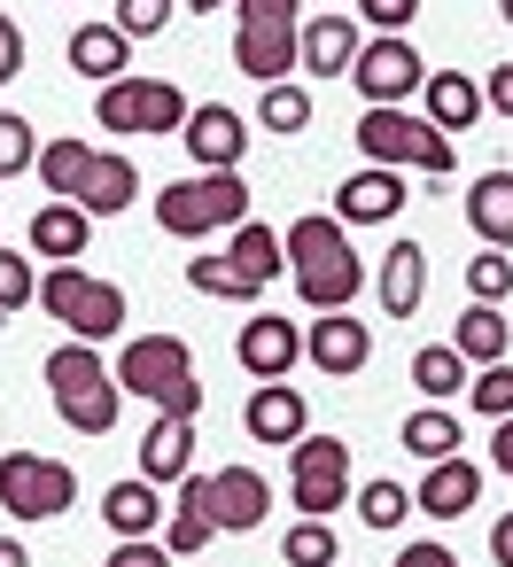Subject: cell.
I'll return each instance as SVG.
<instances>
[{
    "mask_svg": "<svg viewBox=\"0 0 513 567\" xmlns=\"http://www.w3.org/2000/svg\"><path fill=\"white\" fill-rule=\"evenodd\" d=\"M280 265H288V280H296V296H304L311 311H350L358 288H366V265H358L350 226H342L335 210L296 218V226L280 234Z\"/></svg>",
    "mask_w": 513,
    "mask_h": 567,
    "instance_id": "obj_1",
    "label": "cell"
},
{
    "mask_svg": "<svg viewBox=\"0 0 513 567\" xmlns=\"http://www.w3.org/2000/svg\"><path fill=\"white\" fill-rule=\"evenodd\" d=\"M110 381H117L125 396H141V404L172 412V420H195V412H203L195 350H187L179 334H133V342H125V358L110 365Z\"/></svg>",
    "mask_w": 513,
    "mask_h": 567,
    "instance_id": "obj_2",
    "label": "cell"
},
{
    "mask_svg": "<svg viewBox=\"0 0 513 567\" xmlns=\"http://www.w3.org/2000/svg\"><path fill=\"white\" fill-rule=\"evenodd\" d=\"M32 296H40L48 319L71 327V342H94V350H102L110 334H125V288H117V280H94L86 265H48Z\"/></svg>",
    "mask_w": 513,
    "mask_h": 567,
    "instance_id": "obj_3",
    "label": "cell"
},
{
    "mask_svg": "<svg viewBox=\"0 0 513 567\" xmlns=\"http://www.w3.org/2000/svg\"><path fill=\"white\" fill-rule=\"evenodd\" d=\"M350 141H358V156H366L373 172H428V179H443V172L459 164V148H451L428 117H412V110H366Z\"/></svg>",
    "mask_w": 513,
    "mask_h": 567,
    "instance_id": "obj_4",
    "label": "cell"
},
{
    "mask_svg": "<svg viewBox=\"0 0 513 567\" xmlns=\"http://www.w3.org/2000/svg\"><path fill=\"white\" fill-rule=\"evenodd\" d=\"M242 218H249L242 172H195V179H172V187L156 195V226H164L172 241H211V234H226V226H242Z\"/></svg>",
    "mask_w": 513,
    "mask_h": 567,
    "instance_id": "obj_5",
    "label": "cell"
},
{
    "mask_svg": "<svg viewBox=\"0 0 513 567\" xmlns=\"http://www.w3.org/2000/svg\"><path fill=\"white\" fill-rule=\"evenodd\" d=\"M0 505H9V520H63L79 505V474L63 458L9 451V458H0Z\"/></svg>",
    "mask_w": 513,
    "mask_h": 567,
    "instance_id": "obj_6",
    "label": "cell"
},
{
    "mask_svg": "<svg viewBox=\"0 0 513 567\" xmlns=\"http://www.w3.org/2000/svg\"><path fill=\"white\" fill-rule=\"evenodd\" d=\"M179 505H195L211 528H257L265 513H273V482L257 474V466H218V474H187L179 482Z\"/></svg>",
    "mask_w": 513,
    "mask_h": 567,
    "instance_id": "obj_7",
    "label": "cell"
},
{
    "mask_svg": "<svg viewBox=\"0 0 513 567\" xmlns=\"http://www.w3.org/2000/svg\"><path fill=\"white\" fill-rule=\"evenodd\" d=\"M288 497L304 505V520H327L335 505H350V443L342 435L288 443Z\"/></svg>",
    "mask_w": 513,
    "mask_h": 567,
    "instance_id": "obj_8",
    "label": "cell"
},
{
    "mask_svg": "<svg viewBox=\"0 0 513 567\" xmlns=\"http://www.w3.org/2000/svg\"><path fill=\"white\" fill-rule=\"evenodd\" d=\"M187 110H195V102H187L172 79H117V86H102V102H94L102 133H179Z\"/></svg>",
    "mask_w": 513,
    "mask_h": 567,
    "instance_id": "obj_9",
    "label": "cell"
},
{
    "mask_svg": "<svg viewBox=\"0 0 513 567\" xmlns=\"http://www.w3.org/2000/svg\"><path fill=\"white\" fill-rule=\"evenodd\" d=\"M420 79H428V63H420L412 40H366L358 63H350V86L366 94V110H412Z\"/></svg>",
    "mask_w": 513,
    "mask_h": 567,
    "instance_id": "obj_10",
    "label": "cell"
},
{
    "mask_svg": "<svg viewBox=\"0 0 513 567\" xmlns=\"http://www.w3.org/2000/svg\"><path fill=\"white\" fill-rule=\"evenodd\" d=\"M304 358H311L327 381H350V373H366V358H373V327H366L358 311H319L311 334H304Z\"/></svg>",
    "mask_w": 513,
    "mask_h": 567,
    "instance_id": "obj_11",
    "label": "cell"
},
{
    "mask_svg": "<svg viewBox=\"0 0 513 567\" xmlns=\"http://www.w3.org/2000/svg\"><path fill=\"white\" fill-rule=\"evenodd\" d=\"M179 141H187V156H195L203 172H234L242 148H249V125H242V110H226V102H195L187 125H179Z\"/></svg>",
    "mask_w": 513,
    "mask_h": 567,
    "instance_id": "obj_12",
    "label": "cell"
},
{
    "mask_svg": "<svg viewBox=\"0 0 513 567\" xmlns=\"http://www.w3.org/2000/svg\"><path fill=\"white\" fill-rule=\"evenodd\" d=\"M358 48H366L358 17H311V24H296V71H311V79H350Z\"/></svg>",
    "mask_w": 513,
    "mask_h": 567,
    "instance_id": "obj_13",
    "label": "cell"
},
{
    "mask_svg": "<svg viewBox=\"0 0 513 567\" xmlns=\"http://www.w3.org/2000/svg\"><path fill=\"white\" fill-rule=\"evenodd\" d=\"M242 420H249V435L273 443V451H288V443L311 435V404H304V389H288V381H257V396H249Z\"/></svg>",
    "mask_w": 513,
    "mask_h": 567,
    "instance_id": "obj_14",
    "label": "cell"
},
{
    "mask_svg": "<svg viewBox=\"0 0 513 567\" xmlns=\"http://www.w3.org/2000/svg\"><path fill=\"white\" fill-rule=\"evenodd\" d=\"M404 210V172H350L342 187H335V218L342 226H389Z\"/></svg>",
    "mask_w": 513,
    "mask_h": 567,
    "instance_id": "obj_15",
    "label": "cell"
},
{
    "mask_svg": "<svg viewBox=\"0 0 513 567\" xmlns=\"http://www.w3.org/2000/svg\"><path fill=\"white\" fill-rule=\"evenodd\" d=\"M187 474H195V420L156 412V420H148V435H141V482H156V489L172 482V489H179Z\"/></svg>",
    "mask_w": 513,
    "mask_h": 567,
    "instance_id": "obj_16",
    "label": "cell"
},
{
    "mask_svg": "<svg viewBox=\"0 0 513 567\" xmlns=\"http://www.w3.org/2000/svg\"><path fill=\"white\" fill-rule=\"evenodd\" d=\"M482 505V466L474 458H435L428 482L412 489V513H435V520H459Z\"/></svg>",
    "mask_w": 513,
    "mask_h": 567,
    "instance_id": "obj_17",
    "label": "cell"
},
{
    "mask_svg": "<svg viewBox=\"0 0 513 567\" xmlns=\"http://www.w3.org/2000/svg\"><path fill=\"white\" fill-rule=\"evenodd\" d=\"M420 117L451 141V133H466V125L482 117V86H474L466 71H428V79H420Z\"/></svg>",
    "mask_w": 513,
    "mask_h": 567,
    "instance_id": "obj_18",
    "label": "cell"
},
{
    "mask_svg": "<svg viewBox=\"0 0 513 567\" xmlns=\"http://www.w3.org/2000/svg\"><path fill=\"white\" fill-rule=\"evenodd\" d=\"M71 71L94 79V86H117V79H133V40L117 24H79L71 32Z\"/></svg>",
    "mask_w": 513,
    "mask_h": 567,
    "instance_id": "obj_19",
    "label": "cell"
},
{
    "mask_svg": "<svg viewBox=\"0 0 513 567\" xmlns=\"http://www.w3.org/2000/svg\"><path fill=\"white\" fill-rule=\"evenodd\" d=\"M304 358V334L288 327V319H273V311H257L249 327H242V365L257 373V381H288V365Z\"/></svg>",
    "mask_w": 513,
    "mask_h": 567,
    "instance_id": "obj_20",
    "label": "cell"
},
{
    "mask_svg": "<svg viewBox=\"0 0 513 567\" xmlns=\"http://www.w3.org/2000/svg\"><path fill=\"white\" fill-rule=\"evenodd\" d=\"M164 513H172V505H164V489H156V482H141V474L102 489V520L117 528V544H125V536H156V528H164Z\"/></svg>",
    "mask_w": 513,
    "mask_h": 567,
    "instance_id": "obj_21",
    "label": "cell"
},
{
    "mask_svg": "<svg viewBox=\"0 0 513 567\" xmlns=\"http://www.w3.org/2000/svg\"><path fill=\"white\" fill-rule=\"evenodd\" d=\"M466 226L482 249H513V172H482L466 187Z\"/></svg>",
    "mask_w": 513,
    "mask_h": 567,
    "instance_id": "obj_22",
    "label": "cell"
},
{
    "mask_svg": "<svg viewBox=\"0 0 513 567\" xmlns=\"http://www.w3.org/2000/svg\"><path fill=\"white\" fill-rule=\"evenodd\" d=\"M86 234H94V218H86L79 203H40V210H32V257L79 265V257H86Z\"/></svg>",
    "mask_w": 513,
    "mask_h": 567,
    "instance_id": "obj_23",
    "label": "cell"
},
{
    "mask_svg": "<svg viewBox=\"0 0 513 567\" xmlns=\"http://www.w3.org/2000/svg\"><path fill=\"white\" fill-rule=\"evenodd\" d=\"M420 296H428V249L420 241H389V257H381V311L412 319Z\"/></svg>",
    "mask_w": 513,
    "mask_h": 567,
    "instance_id": "obj_24",
    "label": "cell"
},
{
    "mask_svg": "<svg viewBox=\"0 0 513 567\" xmlns=\"http://www.w3.org/2000/svg\"><path fill=\"white\" fill-rule=\"evenodd\" d=\"M133 195H141L133 156H94V172H86V187H79V210H86V218H117V210H133Z\"/></svg>",
    "mask_w": 513,
    "mask_h": 567,
    "instance_id": "obj_25",
    "label": "cell"
},
{
    "mask_svg": "<svg viewBox=\"0 0 513 567\" xmlns=\"http://www.w3.org/2000/svg\"><path fill=\"white\" fill-rule=\"evenodd\" d=\"M505 342H513V327H505L497 303H466L459 327H451V350H459L466 365H505Z\"/></svg>",
    "mask_w": 513,
    "mask_h": 567,
    "instance_id": "obj_26",
    "label": "cell"
},
{
    "mask_svg": "<svg viewBox=\"0 0 513 567\" xmlns=\"http://www.w3.org/2000/svg\"><path fill=\"white\" fill-rule=\"evenodd\" d=\"M234 71L257 86H280L296 71V32H234Z\"/></svg>",
    "mask_w": 513,
    "mask_h": 567,
    "instance_id": "obj_27",
    "label": "cell"
},
{
    "mask_svg": "<svg viewBox=\"0 0 513 567\" xmlns=\"http://www.w3.org/2000/svg\"><path fill=\"white\" fill-rule=\"evenodd\" d=\"M226 265H234L242 280H257V288H273V280L288 272V265H280V234H273V226H257V218H242V226H234Z\"/></svg>",
    "mask_w": 513,
    "mask_h": 567,
    "instance_id": "obj_28",
    "label": "cell"
},
{
    "mask_svg": "<svg viewBox=\"0 0 513 567\" xmlns=\"http://www.w3.org/2000/svg\"><path fill=\"white\" fill-rule=\"evenodd\" d=\"M94 156H102V148H86V141H48L32 164H40V187H48L55 203H79V187H86Z\"/></svg>",
    "mask_w": 513,
    "mask_h": 567,
    "instance_id": "obj_29",
    "label": "cell"
},
{
    "mask_svg": "<svg viewBox=\"0 0 513 567\" xmlns=\"http://www.w3.org/2000/svg\"><path fill=\"white\" fill-rule=\"evenodd\" d=\"M466 358L451 350V342H428V350H412V389L428 396V404H451V396H466Z\"/></svg>",
    "mask_w": 513,
    "mask_h": 567,
    "instance_id": "obj_30",
    "label": "cell"
},
{
    "mask_svg": "<svg viewBox=\"0 0 513 567\" xmlns=\"http://www.w3.org/2000/svg\"><path fill=\"white\" fill-rule=\"evenodd\" d=\"M459 443H466V427H459L451 404H420V412L404 420V451L428 458V466H435V458H459Z\"/></svg>",
    "mask_w": 513,
    "mask_h": 567,
    "instance_id": "obj_31",
    "label": "cell"
},
{
    "mask_svg": "<svg viewBox=\"0 0 513 567\" xmlns=\"http://www.w3.org/2000/svg\"><path fill=\"white\" fill-rule=\"evenodd\" d=\"M40 381H48V396H79V389L110 381V365H102V350H94V342H63V350L40 365Z\"/></svg>",
    "mask_w": 513,
    "mask_h": 567,
    "instance_id": "obj_32",
    "label": "cell"
},
{
    "mask_svg": "<svg viewBox=\"0 0 513 567\" xmlns=\"http://www.w3.org/2000/svg\"><path fill=\"white\" fill-rule=\"evenodd\" d=\"M55 412H63V427H79V435H110L117 412H125V389H117V381H94V389H79V396H55Z\"/></svg>",
    "mask_w": 513,
    "mask_h": 567,
    "instance_id": "obj_33",
    "label": "cell"
},
{
    "mask_svg": "<svg viewBox=\"0 0 513 567\" xmlns=\"http://www.w3.org/2000/svg\"><path fill=\"white\" fill-rule=\"evenodd\" d=\"M257 125H265V133H288V141H296V133L311 125V94H304L296 79L265 86V102H257Z\"/></svg>",
    "mask_w": 513,
    "mask_h": 567,
    "instance_id": "obj_34",
    "label": "cell"
},
{
    "mask_svg": "<svg viewBox=\"0 0 513 567\" xmlns=\"http://www.w3.org/2000/svg\"><path fill=\"white\" fill-rule=\"evenodd\" d=\"M187 288H195V296H226V303H257V296H265V288L242 280L226 257H187Z\"/></svg>",
    "mask_w": 513,
    "mask_h": 567,
    "instance_id": "obj_35",
    "label": "cell"
},
{
    "mask_svg": "<svg viewBox=\"0 0 513 567\" xmlns=\"http://www.w3.org/2000/svg\"><path fill=\"white\" fill-rule=\"evenodd\" d=\"M505 296H513V257L505 249L466 257V303H505Z\"/></svg>",
    "mask_w": 513,
    "mask_h": 567,
    "instance_id": "obj_36",
    "label": "cell"
},
{
    "mask_svg": "<svg viewBox=\"0 0 513 567\" xmlns=\"http://www.w3.org/2000/svg\"><path fill=\"white\" fill-rule=\"evenodd\" d=\"M280 567H335V528L327 520H296L280 536Z\"/></svg>",
    "mask_w": 513,
    "mask_h": 567,
    "instance_id": "obj_37",
    "label": "cell"
},
{
    "mask_svg": "<svg viewBox=\"0 0 513 567\" xmlns=\"http://www.w3.org/2000/svg\"><path fill=\"white\" fill-rule=\"evenodd\" d=\"M404 513H412V489L404 482H366L358 489V520L366 528H404Z\"/></svg>",
    "mask_w": 513,
    "mask_h": 567,
    "instance_id": "obj_38",
    "label": "cell"
},
{
    "mask_svg": "<svg viewBox=\"0 0 513 567\" xmlns=\"http://www.w3.org/2000/svg\"><path fill=\"white\" fill-rule=\"evenodd\" d=\"M466 396L482 420H513V365H474L466 373Z\"/></svg>",
    "mask_w": 513,
    "mask_h": 567,
    "instance_id": "obj_39",
    "label": "cell"
},
{
    "mask_svg": "<svg viewBox=\"0 0 513 567\" xmlns=\"http://www.w3.org/2000/svg\"><path fill=\"white\" fill-rule=\"evenodd\" d=\"M211 536H218V528H211V520H203L195 505H172V513H164V536H156V544H164L172 559H195V551H203Z\"/></svg>",
    "mask_w": 513,
    "mask_h": 567,
    "instance_id": "obj_40",
    "label": "cell"
},
{
    "mask_svg": "<svg viewBox=\"0 0 513 567\" xmlns=\"http://www.w3.org/2000/svg\"><path fill=\"white\" fill-rule=\"evenodd\" d=\"M172 17H179V0H117V17H110V24H117L125 40H156Z\"/></svg>",
    "mask_w": 513,
    "mask_h": 567,
    "instance_id": "obj_41",
    "label": "cell"
},
{
    "mask_svg": "<svg viewBox=\"0 0 513 567\" xmlns=\"http://www.w3.org/2000/svg\"><path fill=\"white\" fill-rule=\"evenodd\" d=\"M32 156H40L32 125H24L17 110H0V179H17V172H32Z\"/></svg>",
    "mask_w": 513,
    "mask_h": 567,
    "instance_id": "obj_42",
    "label": "cell"
},
{
    "mask_svg": "<svg viewBox=\"0 0 513 567\" xmlns=\"http://www.w3.org/2000/svg\"><path fill=\"white\" fill-rule=\"evenodd\" d=\"M350 17H358V24H373V40H404V32H412V17H420V0H358Z\"/></svg>",
    "mask_w": 513,
    "mask_h": 567,
    "instance_id": "obj_43",
    "label": "cell"
},
{
    "mask_svg": "<svg viewBox=\"0 0 513 567\" xmlns=\"http://www.w3.org/2000/svg\"><path fill=\"white\" fill-rule=\"evenodd\" d=\"M32 288H40L32 257H17V249H0V319H9V311H24V303H32Z\"/></svg>",
    "mask_w": 513,
    "mask_h": 567,
    "instance_id": "obj_44",
    "label": "cell"
},
{
    "mask_svg": "<svg viewBox=\"0 0 513 567\" xmlns=\"http://www.w3.org/2000/svg\"><path fill=\"white\" fill-rule=\"evenodd\" d=\"M296 9L304 0H234L242 32H296Z\"/></svg>",
    "mask_w": 513,
    "mask_h": 567,
    "instance_id": "obj_45",
    "label": "cell"
},
{
    "mask_svg": "<svg viewBox=\"0 0 513 567\" xmlns=\"http://www.w3.org/2000/svg\"><path fill=\"white\" fill-rule=\"evenodd\" d=\"M102 567H172V551H164L156 536H125V544H117Z\"/></svg>",
    "mask_w": 513,
    "mask_h": 567,
    "instance_id": "obj_46",
    "label": "cell"
},
{
    "mask_svg": "<svg viewBox=\"0 0 513 567\" xmlns=\"http://www.w3.org/2000/svg\"><path fill=\"white\" fill-rule=\"evenodd\" d=\"M17 71H24V32H17V17H0V86Z\"/></svg>",
    "mask_w": 513,
    "mask_h": 567,
    "instance_id": "obj_47",
    "label": "cell"
},
{
    "mask_svg": "<svg viewBox=\"0 0 513 567\" xmlns=\"http://www.w3.org/2000/svg\"><path fill=\"white\" fill-rule=\"evenodd\" d=\"M482 110H497V117H513V63H497V71L482 79Z\"/></svg>",
    "mask_w": 513,
    "mask_h": 567,
    "instance_id": "obj_48",
    "label": "cell"
},
{
    "mask_svg": "<svg viewBox=\"0 0 513 567\" xmlns=\"http://www.w3.org/2000/svg\"><path fill=\"white\" fill-rule=\"evenodd\" d=\"M389 567H459V559H451V544H404Z\"/></svg>",
    "mask_w": 513,
    "mask_h": 567,
    "instance_id": "obj_49",
    "label": "cell"
},
{
    "mask_svg": "<svg viewBox=\"0 0 513 567\" xmlns=\"http://www.w3.org/2000/svg\"><path fill=\"white\" fill-rule=\"evenodd\" d=\"M490 559L513 567V513H497V528H490Z\"/></svg>",
    "mask_w": 513,
    "mask_h": 567,
    "instance_id": "obj_50",
    "label": "cell"
},
{
    "mask_svg": "<svg viewBox=\"0 0 513 567\" xmlns=\"http://www.w3.org/2000/svg\"><path fill=\"white\" fill-rule=\"evenodd\" d=\"M490 427H497V435H490V458L513 474V420H490Z\"/></svg>",
    "mask_w": 513,
    "mask_h": 567,
    "instance_id": "obj_51",
    "label": "cell"
},
{
    "mask_svg": "<svg viewBox=\"0 0 513 567\" xmlns=\"http://www.w3.org/2000/svg\"><path fill=\"white\" fill-rule=\"evenodd\" d=\"M0 567H32V551H24L17 536H0Z\"/></svg>",
    "mask_w": 513,
    "mask_h": 567,
    "instance_id": "obj_52",
    "label": "cell"
},
{
    "mask_svg": "<svg viewBox=\"0 0 513 567\" xmlns=\"http://www.w3.org/2000/svg\"><path fill=\"white\" fill-rule=\"evenodd\" d=\"M187 9H226V0H187Z\"/></svg>",
    "mask_w": 513,
    "mask_h": 567,
    "instance_id": "obj_53",
    "label": "cell"
},
{
    "mask_svg": "<svg viewBox=\"0 0 513 567\" xmlns=\"http://www.w3.org/2000/svg\"><path fill=\"white\" fill-rule=\"evenodd\" d=\"M497 17H505V24H513V0H497Z\"/></svg>",
    "mask_w": 513,
    "mask_h": 567,
    "instance_id": "obj_54",
    "label": "cell"
}]
</instances>
